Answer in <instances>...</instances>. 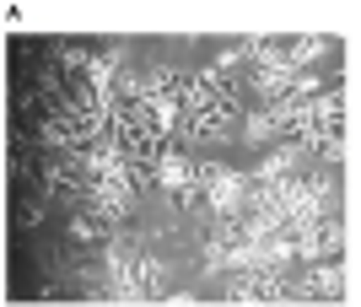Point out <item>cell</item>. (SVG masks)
<instances>
[{
  "label": "cell",
  "instance_id": "1",
  "mask_svg": "<svg viewBox=\"0 0 361 307\" xmlns=\"http://www.w3.org/2000/svg\"><path fill=\"white\" fill-rule=\"evenodd\" d=\"M302 296H313V302H340V270H334V264H318L313 275L302 280Z\"/></svg>",
  "mask_w": 361,
  "mask_h": 307
}]
</instances>
